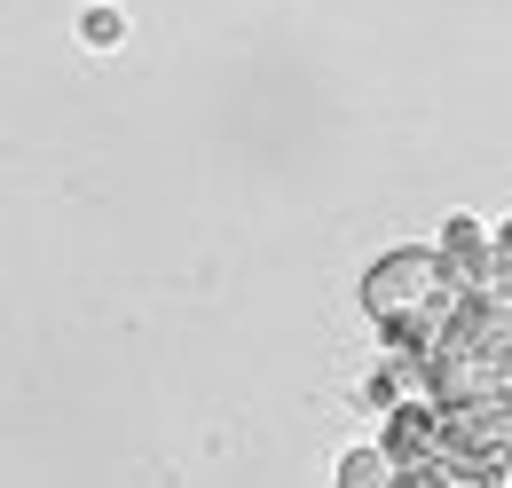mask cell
Listing matches in <instances>:
<instances>
[{"instance_id": "6da1fadb", "label": "cell", "mask_w": 512, "mask_h": 488, "mask_svg": "<svg viewBox=\"0 0 512 488\" xmlns=\"http://www.w3.org/2000/svg\"><path fill=\"white\" fill-rule=\"evenodd\" d=\"M481 300L457 268H449L434 244H394L386 260L363 268V315L379 323V339L394 355H434L449 331H457V315Z\"/></svg>"}, {"instance_id": "3957f363", "label": "cell", "mask_w": 512, "mask_h": 488, "mask_svg": "<svg viewBox=\"0 0 512 488\" xmlns=\"http://www.w3.org/2000/svg\"><path fill=\"white\" fill-rule=\"evenodd\" d=\"M402 488H512V449L457 418L449 449H442V457H426V465H410Z\"/></svg>"}, {"instance_id": "7a4b0ae2", "label": "cell", "mask_w": 512, "mask_h": 488, "mask_svg": "<svg viewBox=\"0 0 512 488\" xmlns=\"http://www.w3.org/2000/svg\"><path fill=\"white\" fill-rule=\"evenodd\" d=\"M426 378H434V402L449 418H465L473 433L512 449V315L489 292L465 307L457 331L426 355Z\"/></svg>"}, {"instance_id": "277c9868", "label": "cell", "mask_w": 512, "mask_h": 488, "mask_svg": "<svg viewBox=\"0 0 512 488\" xmlns=\"http://www.w3.org/2000/svg\"><path fill=\"white\" fill-rule=\"evenodd\" d=\"M434 252H442L449 268L473 284V292H489V252H497V229L489 221H473V213H449L442 237H434Z\"/></svg>"}, {"instance_id": "5b68a950", "label": "cell", "mask_w": 512, "mask_h": 488, "mask_svg": "<svg viewBox=\"0 0 512 488\" xmlns=\"http://www.w3.org/2000/svg\"><path fill=\"white\" fill-rule=\"evenodd\" d=\"M331 488H402V473H394V457H386L379 441H355V449H339Z\"/></svg>"}]
</instances>
